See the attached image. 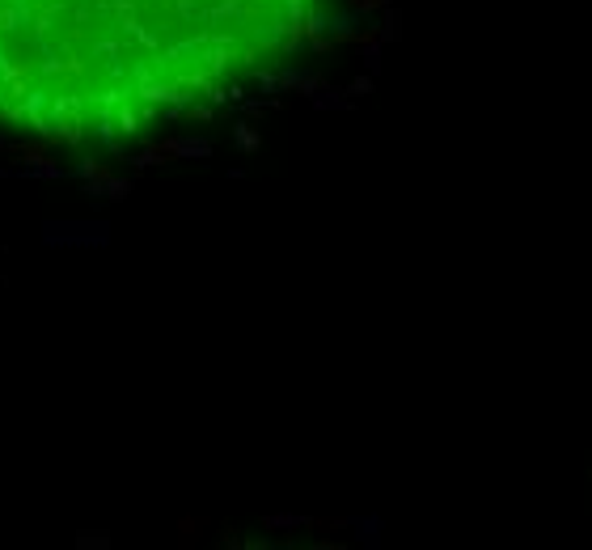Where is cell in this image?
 I'll list each match as a JSON object with an SVG mask.
<instances>
[{"mask_svg": "<svg viewBox=\"0 0 592 550\" xmlns=\"http://www.w3.org/2000/svg\"><path fill=\"white\" fill-rule=\"evenodd\" d=\"M339 0H0V132L110 153L233 102Z\"/></svg>", "mask_w": 592, "mask_h": 550, "instance_id": "6da1fadb", "label": "cell"}]
</instances>
